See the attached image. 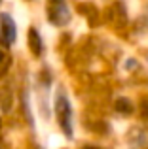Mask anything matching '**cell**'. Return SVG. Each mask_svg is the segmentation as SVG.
I'll return each instance as SVG.
<instances>
[{
  "instance_id": "1",
  "label": "cell",
  "mask_w": 148,
  "mask_h": 149,
  "mask_svg": "<svg viewBox=\"0 0 148 149\" xmlns=\"http://www.w3.org/2000/svg\"><path fill=\"white\" fill-rule=\"evenodd\" d=\"M55 113H57V121H59L61 128H63V132L70 138L72 136V125H70V102L68 98L63 95V93H59L57 95V100H55Z\"/></svg>"
},
{
  "instance_id": "2",
  "label": "cell",
  "mask_w": 148,
  "mask_h": 149,
  "mask_svg": "<svg viewBox=\"0 0 148 149\" xmlns=\"http://www.w3.org/2000/svg\"><path fill=\"white\" fill-rule=\"evenodd\" d=\"M0 34H2L4 45H10L15 40V23L11 21V17L8 13L0 15Z\"/></svg>"
},
{
  "instance_id": "3",
  "label": "cell",
  "mask_w": 148,
  "mask_h": 149,
  "mask_svg": "<svg viewBox=\"0 0 148 149\" xmlns=\"http://www.w3.org/2000/svg\"><path fill=\"white\" fill-rule=\"evenodd\" d=\"M49 19H51V23H55V25H67L68 19H70V15H68V8L65 6V4L57 2L51 6V11H49Z\"/></svg>"
},
{
  "instance_id": "4",
  "label": "cell",
  "mask_w": 148,
  "mask_h": 149,
  "mask_svg": "<svg viewBox=\"0 0 148 149\" xmlns=\"http://www.w3.org/2000/svg\"><path fill=\"white\" fill-rule=\"evenodd\" d=\"M29 45H30V51H32L34 55L42 53V40H40V34L36 32V29L29 30Z\"/></svg>"
},
{
  "instance_id": "5",
  "label": "cell",
  "mask_w": 148,
  "mask_h": 149,
  "mask_svg": "<svg viewBox=\"0 0 148 149\" xmlns=\"http://www.w3.org/2000/svg\"><path fill=\"white\" fill-rule=\"evenodd\" d=\"M116 111L123 113V115H127V113L133 111V102L129 98H118L116 100Z\"/></svg>"
},
{
  "instance_id": "6",
  "label": "cell",
  "mask_w": 148,
  "mask_h": 149,
  "mask_svg": "<svg viewBox=\"0 0 148 149\" xmlns=\"http://www.w3.org/2000/svg\"><path fill=\"white\" fill-rule=\"evenodd\" d=\"M142 115H144L146 117V119H148V98H144V100H142Z\"/></svg>"
},
{
  "instance_id": "7",
  "label": "cell",
  "mask_w": 148,
  "mask_h": 149,
  "mask_svg": "<svg viewBox=\"0 0 148 149\" xmlns=\"http://www.w3.org/2000/svg\"><path fill=\"white\" fill-rule=\"evenodd\" d=\"M84 149H101V147H93V146H85Z\"/></svg>"
},
{
  "instance_id": "8",
  "label": "cell",
  "mask_w": 148,
  "mask_h": 149,
  "mask_svg": "<svg viewBox=\"0 0 148 149\" xmlns=\"http://www.w3.org/2000/svg\"><path fill=\"white\" fill-rule=\"evenodd\" d=\"M4 61V53H2V51H0V62H2Z\"/></svg>"
}]
</instances>
